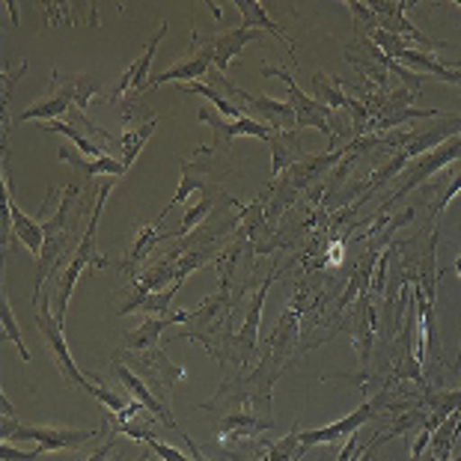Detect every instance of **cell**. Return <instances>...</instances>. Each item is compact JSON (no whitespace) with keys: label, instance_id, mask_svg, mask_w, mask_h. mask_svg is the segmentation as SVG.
<instances>
[{"label":"cell","instance_id":"83f0119b","mask_svg":"<svg viewBox=\"0 0 461 461\" xmlns=\"http://www.w3.org/2000/svg\"><path fill=\"white\" fill-rule=\"evenodd\" d=\"M351 9V15H355V24H357V31L363 24H366V31H378V18H375V9H372V4H360V0H348L346 4Z\"/></svg>","mask_w":461,"mask_h":461},{"label":"cell","instance_id":"7c38bea8","mask_svg":"<svg viewBox=\"0 0 461 461\" xmlns=\"http://www.w3.org/2000/svg\"><path fill=\"white\" fill-rule=\"evenodd\" d=\"M194 33H197V31H194ZM259 36H262V33H257V31H244V27H235V31H221V33H212V36H200V33H197L200 42L212 51V60H214V66H218V72H221V75H227L230 63L244 51V45H248V42H257Z\"/></svg>","mask_w":461,"mask_h":461},{"label":"cell","instance_id":"4dcf8cb0","mask_svg":"<svg viewBox=\"0 0 461 461\" xmlns=\"http://www.w3.org/2000/svg\"><path fill=\"white\" fill-rule=\"evenodd\" d=\"M39 456H45L42 447H33L31 453H22L15 444H6V440H4V447H0V458L4 461H36Z\"/></svg>","mask_w":461,"mask_h":461},{"label":"cell","instance_id":"d6986e66","mask_svg":"<svg viewBox=\"0 0 461 461\" xmlns=\"http://www.w3.org/2000/svg\"><path fill=\"white\" fill-rule=\"evenodd\" d=\"M57 158L66 161V164H72L75 170H81L86 179H95V176H111V179H120V176H125V167L120 158H111V155H102V158H86V155H77L72 152L68 146H60L57 149Z\"/></svg>","mask_w":461,"mask_h":461},{"label":"cell","instance_id":"9a60e30c","mask_svg":"<svg viewBox=\"0 0 461 461\" xmlns=\"http://www.w3.org/2000/svg\"><path fill=\"white\" fill-rule=\"evenodd\" d=\"M113 372H116V378L122 381V387L129 390V393L137 402H140L146 411H152L155 420H161L167 429H176V420L170 417V408H167L164 402L155 396V390H149V384H146V381L137 375V372H131L129 366H122V363H113Z\"/></svg>","mask_w":461,"mask_h":461},{"label":"cell","instance_id":"ba28073f","mask_svg":"<svg viewBox=\"0 0 461 461\" xmlns=\"http://www.w3.org/2000/svg\"><path fill=\"white\" fill-rule=\"evenodd\" d=\"M378 405L375 402H363V405L355 411V414H348V417H342L337 420V423H330L325 429H310V431H301V447L307 449V447H316V444H337V440H348V438H355L357 435V429L363 423H369V420H375L378 414Z\"/></svg>","mask_w":461,"mask_h":461},{"label":"cell","instance_id":"2e32d148","mask_svg":"<svg viewBox=\"0 0 461 461\" xmlns=\"http://www.w3.org/2000/svg\"><path fill=\"white\" fill-rule=\"evenodd\" d=\"M235 9L241 13V18H244V31H257V27H262V31H268L271 36H277L283 45H286V54H289V60L295 63V68H298V60H295V42L280 31V24L274 22V18L265 13V6L259 4V0H235Z\"/></svg>","mask_w":461,"mask_h":461},{"label":"cell","instance_id":"ffe728a7","mask_svg":"<svg viewBox=\"0 0 461 461\" xmlns=\"http://www.w3.org/2000/svg\"><path fill=\"white\" fill-rule=\"evenodd\" d=\"M310 90H312V99L328 104L330 111H348V102L351 95H346V90H342L339 77L337 75H328V72H312L310 77Z\"/></svg>","mask_w":461,"mask_h":461},{"label":"cell","instance_id":"9c48e42d","mask_svg":"<svg viewBox=\"0 0 461 461\" xmlns=\"http://www.w3.org/2000/svg\"><path fill=\"white\" fill-rule=\"evenodd\" d=\"M342 158H346V146H342V149H328V152H321V155L307 152L295 167H292L289 176L283 182H286L295 194L307 191V188H316V182L325 179V176L337 164H342Z\"/></svg>","mask_w":461,"mask_h":461},{"label":"cell","instance_id":"e0dca14e","mask_svg":"<svg viewBox=\"0 0 461 461\" xmlns=\"http://www.w3.org/2000/svg\"><path fill=\"white\" fill-rule=\"evenodd\" d=\"M200 122L212 125L223 140H232V137H241V134H250L257 140H271V129H265V122L257 120V116H241V120H223V116H214L212 111H200Z\"/></svg>","mask_w":461,"mask_h":461},{"label":"cell","instance_id":"7402d4cb","mask_svg":"<svg viewBox=\"0 0 461 461\" xmlns=\"http://www.w3.org/2000/svg\"><path fill=\"white\" fill-rule=\"evenodd\" d=\"M72 111V104H68L60 93H48L45 99H39L36 104H31L27 111L18 113V122H31V120H42V122H54L60 120L63 113Z\"/></svg>","mask_w":461,"mask_h":461},{"label":"cell","instance_id":"f1b7e54d","mask_svg":"<svg viewBox=\"0 0 461 461\" xmlns=\"http://www.w3.org/2000/svg\"><path fill=\"white\" fill-rule=\"evenodd\" d=\"M458 191H461V170H458L456 176H449V185H447V191L440 194V197H438L435 203L429 205V218H438V214L444 212L447 205L456 200V194H458Z\"/></svg>","mask_w":461,"mask_h":461},{"label":"cell","instance_id":"ac0fdd59","mask_svg":"<svg viewBox=\"0 0 461 461\" xmlns=\"http://www.w3.org/2000/svg\"><path fill=\"white\" fill-rule=\"evenodd\" d=\"M298 134H301L298 129L271 134V140H268V146H271V176H283L286 170H292L303 155H307L301 140H298Z\"/></svg>","mask_w":461,"mask_h":461},{"label":"cell","instance_id":"6da1fadb","mask_svg":"<svg viewBox=\"0 0 461 461\" xmlns=\"http://www.w3.org/2000/svg\"><path fill=\"white\" fill-rule=\"evenodd\" d=\"M209 84L214 86V90L227 93L230 102L239 107V111L244 107V116L257 113V116H262L265 122H271V131L295 129L298 116H295V111H292L289 102H277V99H271V95H262V93H244V90H239V86L230 81L227 75H221V72H209Z\"/></svg>","mask_w":461,"mask_h":461},{"label":"cell","instance_id":"8992f818","mask_svg":"<svg viewBox=\"0 0 461 461\" xmlns=\"http://www.w3.org/2000/svg\"><path fill=\"white\" fill-rule=\"evenodd\" d=\"M95 435H99V431H93V429L77 431V429L27 426V423H22V426L15 429L13 444H15V440H36V447H42L45 453H57V449H81V447L90 444Z\"/></svg>","mask_w":461,"mask_h":461},{"label":"cell","instance_id":"7a4b0ae2","mask_svg":"<svg viewBox=\"0 0 461 461\" xmlns=\"http://www.w3.org/2000/svg\"><path fill=\"white\" fill-rule=\"evenodd\" d=\"M33 325L39 328V333H42L45 346H48V351H51V357L57 360V366H60L66 384L90 390V381H86V375L75 366L72 355H68V346H66V337H63V321L54 316L51 298L48 295H33Z\"/></svg>","mask_w":461,"mask_h":461},{"label":"cell","instance_id":"836d02e7","mask_svg":"<svg viewBox=\"0 0 461 461\" xmlns=\"http://www.w3.org/2000/svg\"><path fill=\"white\" fill-rule=\"evenodd\" d=\"M453 268L458 271V277H461V257L456 259V265H453ZM456 372H461V346H458V360H456Z\"/></svg>","mask_w":461,"mask_h":461},{"label":"cell","instance_id":"e575fe53","mask_svg":"<svg viewBox=\"0 0 461 461\" xmlns=\"http://www.w3.org/2000/svg\"><path fill=\"white\" fill-rule=\"evenodd\" d=\"M111 461H122V458H120V456H113V458H111Z\"/></svg>","mask_w":461,"mask_h":461},{"label":"cell","instance_id":"f546056e","mask_svg":"<svg viewBox=\"0 0 461 461\" xmlns=\"http://www.w3.org/2000/svg\"><path fill=\"white\" fill-rule=\"evenodd\" d=\"M27 60H22V66L15 68V72H4V116L9 111V102H13V93H15V86H18V77H24L27 75Z\"/></svg>","mask_w":461,"mask_h":461},{"label":"cell","instance_id":"603a6c76","mask_svg":"<svg viewBox=\"0 0 461 461\" xmlns=\"http://www.w3.org/2000/svg\"><path fill=\"white\" fill-rule=\"evenodd\" d=\"M42 131H51V134H66L68 140H72L77 149H81L86 158H102V146L95 143V140H90L86 134H81L75 129V125H68V122H63V120H54V122H42Z\"/></svg>","mask_w":461,"mask_h":461},{"label":"cell","instance_id":"4316f807","mask_svg":"<svg viewBox=\"0 0 461 461\" xmlns=\"http://www.w3.org/2000/svg\"><path fill=\"white\" fill-rule=\"evenodd\" d=\"M93 399H99V405L107 411V414H113V417H120L125 408L131 405V402H125L120 393H113V390H107V387H102V384H90V390H86Z\"/></svg>","mask_w":461,"mask_h":461},{"label":"cell","instance_id":"8fae6325","mask_svg":"<svg viewBox=\"0 0 461 461\" xmlns=\"http://www.w3.org/2000/svg\"><path fill=\"white\" fill-rule=\"evenodd\" d=\"M51 93H60L63 99L72 104V113H84L95 95L104 93V84L95 75H60L54 68L51 72Z\"/></svg>","mask_w":461,"mask_h":461},{"label":"cell","instance_id":"5b68a950","mask_svg":"<svg viewBox=\"0 0 461 461\" xmlns=\"http://www.w3.org/2000/svg\"><path fill=\"white\" fill-rule=\"evenodd\" d=\"M411 4H402V0H393V4H387V0H375L372 9H375V18H378V31L384 33H393V36H402L411 48H417V51H438V48H447V42H440V39H431L426 36L420 27H414L405 18V9Z\"/></svg>","mask_w":461,"mask_h":461},{"label":"cell","instance_id":"52a82bcc","mask_svg":"<svg viewBox=\"0 0 461 461\" xmlns=\"http://www.w3.org/2000/svg\"><path fill=\"white\" fill-rule=\"evenodd\" d=\"M164 33H167V22L158 27V31H155L152 42L143 48V54L137 57V60L122 72L120 84L113 86V93H107V99H111L113 104H122L129 93H146V86H149V81H152V77H149V66L155 60V54H158V45H161Z\"/></svg>","mask_w":461,"mask_h":461},{"label":"cell","instance_id":"d4e9b609","mask_svg":"<svg viewBox=\"0 0 461 461\" xmlns=\"http://www.w3.org/2000/svg\"><path fill=\"white\" fill-rule=\"evenodd\" d=\"M0 321H4L6 337H9V342H13V346L18 348V355H22V360H24V363H31V360H33V355H31V351H27V346H24L22 328H18L15 312H13V307H9V301H6V298L0 301Z\"/></svg>","mask_w":461,"mask_h":461},{"label":"cell","instance_id":"1f68e13d","mask_svg":"<svg viewBox=\"0 0 461 461\" xmlns=\"http://www.w3.org/2000/svg\"><path fill=\"white\" fill-rule=\"evenodd\" d=\"M384 440H390L387 431H381V435H375V440H372V444H369L366 449H363V456H360L357 461H372V456H375V449H378L381 444H384Z\"/></svg>","mask_w":461,"mask_h":461},{"label":"cell","instance_id":"277c9868","mask_svg":"<svg viewBox=\"0 0 461 461\" xmlns=\"http://www.w3.org/2000/svg\"><path fill=\"white\" fill-rule=\"evenodd\" d=\"M262 75L265 77H280V81L286 84L289 104H292V111H295V116H298V122H295L298 131H303V129H319L321 134L333 131V116H337V111H330L328 104H321V102L312 99V95L303 93L301 86L295 84V77H292L289 72H283V68L262 66Z\"/></svg>","mask_w":461,"mask_h":461},{"label":"cell","instance_id":"5bb4252c","mask_svg":"<svg viewBox=\"0 0 461 461\" xmlns=\"http://www.w3.org/2000/svg\"><path fill=\"white\" fill-rule=\"evenodd\" d=\"M197 316V310H182V312H170V316H149L143 319V325L125 333L122 337V351H149V348H158L161 342V333L170 328V325H179V321H191Z\"/></svg>","mask_w":461,"mask_h":461},{"label":"cell","instance_id":"484cf974","mask_svg":"<svg viewBox=\"0 0 461 461\" xmlns=\"http://www.w3.org/2000/svg\"><path fill=\"white\" fill-rule=\"evenodd\" d=\"M75 9L77 4H42V18L48 27H75L77 18H75Z\"/></svg>","mask_w":461,"mask_h":461},{"label":"cell","instance_id":"4fadbf2b","mask_svg":"<svg viewBox=\"0 0 461 461\" xmlns=\"http://www.w3.org/2000/svg\"><path fill=\"white\" fill-rule=\"evenodd\" d=\"M461 134V113H444L435 125H429V129H414L411 131V143L405 146L408 161L420 158V155H426L431 149H438L440 143L453 140V137Z\"/></svg>","mask_w":461,"mask_h":461},{"label":"cell","instance_id":"d6a6232c","mask_svg":"<svg viewBox=\"0 0 461 461\" xmlns=\"http://www.w3.org/2000/svg\"><path fill=\"white\" fill-rule=\"evenodd\" d=\"M113 444H116V435H111V440H107L104 447H99L95 453L86 458V461H111V449H113Z\"/></svg>","mask_w":461,"mask_h":461},{"label":"cell","instance_id":"44dd1931","mask_svg":"<svg viewBox=\"0 0 461 461\" xmlns=\"http://www.w3.org/2000/svg\"><path fill=\"white\" fill-rule=\"evenodd\" d=\"M158 125V116H149V120H140V122H131L125 125V131L120 137V146H122V164L131 167L137 161V155L143 152V146L149 143V137Z\"/></svg>","mask_w":461,"mask_h":461},{"label":"cell","instance_id":"cb8c5ba5","mask_svg":"<svg viewBox=\"0 0 461 461\" xmlns=\"http://www.w3.org/2000/svg\"><path fill=\"white\" fill-rule=\"evenodd\" d=\"M182 90L185 93H197V95H203V99H209L214 104V111L223 113L227 120H241V116H244V111H239V107H235L221 90H214L212 84H197V81H194V84H182Z\"/></svg>","mask_w":461,"mask_h":461},{"label":"cell","instance_id":"30bf717a","mask_svg":"<svg viewBox=\"0 0 461 461\" xmlns=\"http://www.w3.org/2000/svg\"><path fill=\"white\" fill-rule=\"evenodd\" d=\"M212 63H214V60H212V51L200 42L197 33H191V54L185 57L182 63L170 66V68H167V72L155 75L152 81H149V86H146V93L158 90L161 84H170V81H188V84L200 81L203 75H209Z\"/></svg>","mask_w":461,"mask_h":461},{"label":"cell","instance_id":"3957f363","mask_svg":"<svg viewBox=\"0 0 461 461\" xmlns=\"http://www.w3.org/2000/svg\"><path fill=\"white\" fill-rule=\"evenodd\" d=\"M125 360H129L131 372L137 375H143V381L149 387L158 390V396L167 408H170V393L176 387V381L185 375L182 366H176V363L164 355L161 348H149V351H125Z\"/></svg>","mask_w":461,"mask_h":461}]
</instances>
